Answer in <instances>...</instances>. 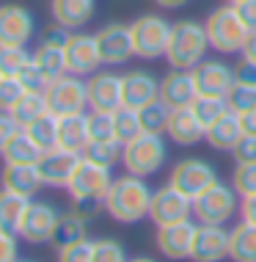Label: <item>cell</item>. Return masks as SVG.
Returning <instances> with one entry per match:
<instances>
[{
    "label": "cell",
    "mask_w": 256,
    "mask_h": 262,
    "mask_svg": "<svg viewBox=\"0 0 256 262\" xmlns=\"http://www.w3.org/2000/svg\"><path fill=\"white\" fill-rule=\"evenodd\" d=\"M152 196L154 190L146 185L144 177H135V174L116 177L108 196H105V212L119 224H138L149 218Z\"/></svg>",
    "instance_id": "cell-1"
},
{
    "label": "cell",
    "mask_w": 256,
    "mask_h": 262,
    "mask_svg": "<svg viewBox=\"0 0 256 262\" xmlns=\"http://www.w3.org/2000/svg\"><path fill=\"white\" fill-rule=\"evenodd\" d=\"M207 47H210V39L204 23L179 19V23H174V31H171L166 61L171 69H196L207 58Z\"/></svg>",
    "instance_id": "cell-2"
},
{
    "label": "cell",
    "mask_w": 256,
    "mask_h": 262,
    "mask_svg": "<svg viewBox=\"0 0 256 262\" xmlns=\"http://www.w3.org/2000/svg\"><path fill=\"white\" fill-rule=\"evenodd\" d=\"M204 28H207L210 47L215 53H223V55L243 53L245 41H248V36H251V28L240 19V14L231 3L218 6V9L207 17Z\"/></svg>",
    "instance_id": "cell-3"
},
{
    "label": "cell",
    "mask_w": 256,
    "mask_h": 262,
    "mask_svg": "<svg viewBox=\"0 0 256 262\" xmlns=\"http://www.w3.org/2000/svg\"><path fill=\"white\" fill-rule=\"evenodd\" d=\"M113 180H116V177L110 174L108 166H99V163L88 160L83 155L80 166L75 168L66 190H69V196H72V202L77 207H97V204H105V196H108Z\"/></svg>",
    "instance_id": "cell-4"
},
{
    "label": "cell",
    "mask_w": 256,
    "mask_h": 262,
    "mask_svg": "<svg viewBox=\"0 0 256 262\" xmlns=\"http://www.w3.org/2000/svg\"><path fill=\"white\" fill-rule=\"evenodd\" d=\"M130 31H132V47L138 58L144 61L166 58L174 23H168L162 14H141L130 23Z\"/></svg>",
    "instance_id": "cell-5"
},
{
    "label": "cell",
    "mask_w": 256,
    "mask_h": 262,
    "mask_svg": "<svg viewBox=\"0 0 256 262\" xmlns=\"http://www.w3.org/2000/svg\"><path fill=\"white\" fill-rule=\"evenodd\" d=\"M166 158H168L166 141H162V136H154V133H141L138 138L124 144V149H122V163H124L127 174L144 177V180L157 174Z\"/></svg>",
    "instance_id": "cell-6"
},
{
    "label": "cell",
    "mask_w": 256,
    "mask_h": 262,
    "mask_svg": "<svg viewBox=\"0 0 256 262\" xmlns=\"http://www.w3.org/2000/svg\"><path fill=\"white\" fill-rule=\"evenodd\" d=\"M237 190L229 182H215L207 193H201L193 199V215L198 224H229L234 215L240 212Z\"/></svg>",
    "instance_id": "cell-7"
},
{
    "label": "cell",
    "mask_w": 256,
    "mask_h": 262,
    "mask_svg": "<svg viewBox=\"0 0 256 262\" xmlns=\"http://www.w3.org/2000/svg\"><path fill=\"white\" fill-rule=\"evenodd\" d=\"M47 102L55 116H69V113H85L88 108V83L80 75H61L47 86Z\"/></svg>",
    "instance_id": "cell-8"
},
{
    "label": "cell",
    "mask_w": 256,
    "mask_h": 262,
    "mask_svg": "<svg viewBox=\"0 0 256 262\" xmlns=\"http://www.w3.org/2000/svg\"><path fill=\"white\" fill-rule=\"evenodd\" d=\"M218 180V171L215 166L201 158H184L179 160L174 168H171V177H168V185H174L176 190H182L188 199H198L201 193L215 185Z\"/></svg>",
    "instance_id": "cell-9"
},
{
    "label": "cell",
    "mask_w": 256,
    "mask_h": 262,
    "mask_svg": "<svg viewBox=\"0 0 256 262\" xmlns=\"http://www.w3.org/2000/svg\"><path fill=\"white\" fill-rule=\"evenodd\" d=\"M58 221H61V212L50 202H31L25 210L22 226H19V237L31 246H47L53 243Z\"/></svg>",
    "instance_id": "cell-10"
},
{
    "label": "cell",
    "mask_w": 256,
    "mask_h": 262,
    "mask_svg": "<svg viewBox=\"0 0 256 262\" xmlns=\"http://www.w3.org/2000/svg\"><path fill=\"white\" fill-rule=\"evenodd\" d=\"M36 33V19L31 9L19 3L0 6V47H28Z\"/></svg>",
    "instance_id": "cell-11"
},
{
    "label": "cell",
    "mask_w": 256,
    "mask_h": 262,
    "mask_svg": "<svg viewBox=\"0 0 256 262\" xmlns=\"http://www.w3.org/2000/svg\"><path fill=\"white\" fill-rule=\"evenodd\" d=\"M105 67H122L135 55L130 23H108L94 33Z\"/></svg>",
    "instance_id": "cell-12"
},
{
    "label": "cell",
    "mask_w": 256,
    "mask_h": 262,
    "mask_svg": "<svg viewBox=\"0 0 256 262\" xmlns=\"http://www.w3.org/2000/svg\"><path fill=\"white\" fill-rule=\"evenodd\" d=\"M193 215V199L176 190L174 185H162L154 190L152 196V207H149V218L154 221V226H168V224H179L188 221Z\"/></svg>",
    "instance_id": "cell-13"
},
{
    "label": "cell",
    "mask_w": 256,
    "mask_h": 262,
    "mask_svg": "<svg viewBox=\"0 0 256 262\" xmlns=\"http://www.w3.org/2000/svg\"><path fill=\"white\" fill-rule=\"evenodd\" d=\"M229 237L231 229L223 224H198L190 262H223L229 257Z\"/></svg>",
    "instance_id": "cell-14"
},
{
    "label": "cell",
    "mask_w": 256,
    "mask_h": 262,
    "mask_svg": "<svg viewBox=\"0 0 256 262\" xmlns=\"http://www.w3.org/2000/svg\"><path fill=\"white\" fill-rule=\"evenodd\" d=\"M85 83H88V108L91 111L116 113L124 105L122 75H116V72H94Z\"/></svg>",
    "instance_id": "cell-15"
},
{
    "label": "cell",
    "mask_w": 256,
    "mask_h": 262,
    "mask_svg": "<svg viewBox=\"0 0 256 262\" xmlns=\"http://www.w3.org/2000/svg\"><path fill=\"white\" fill-rule=\"evenodd\" d=\"M66 53V69L72 75H94L102 67V53H99L97 36H88V33H72L63 47Z\"/></svg>",
    "instance_id": "cell-16"
},
{
    "label": "cell",
    "mask_w": 256,
    "mask_h": 262,
    "mask_svg": "<svg viewBox=\"0 0 256 262\" xmlns=\"http://www.w3.org/2000/svg\"><path fill=\"white\" fill-rule=\"evenodd\" d=\"M190 72L196 77L198 94H207V97H226L229 89L237 83L234 67H229V63L220 61V58H204L196 69H190Z\"/></svg>",
    "instance_id": "cell-17"
},
{
    "label": "cell",
    "mask_w": 256,
    "mask_h": 262,
    "mask_svg": "<svg viewBox=\"0 0 256 262\" xmlns=\"http://www.w3.org/2000/svg\"><path fill=\"white\" fill-rule=\"evenodd\" d=\"M198 224L179 221V224H168V226H157V249L162 251L166 259L182 262L190 259V251H193V237H196Z\"/></svg>",
    "instance_id": "cell-18"
},
{
    "label": "cell",
    "mask_w": 256,
    "mask_h": 262,
    "mask_svg": "<svg viewBox=\"0 0 256 262\" xmlns=\"http://www.w3.org/2000/svg\"><path fill=\"white\" fill-rule=\"evenodd\" d=\"M80 160H83L80 152H69V149H63V146H55V149H47L41 155V160L36 166L41 171L44 185L66 188L69 180H72V174H75V168L80 166Z\"/></svg>",
    "instance_id": "cell-19"
},
{
    "label": "cell",
    "mask_w": 256,
    "mask_h": 262,
    "mask_svg": "<svg viewBox=\"0 0 256 262\" xmlns=\"http://www.w3.org/2000/svg\"><path fill=\"white\" fill-rule=\"evenodd\" d=\"M122 86H124L127 108L141 111L146 105H152L154 100H160V80L149 69H132V72L122 75Z\"/></svg>",
    "instance_id": "cell-20"
},
{
    "label": "cell",
    "mask_w": 256,
    "mask_h": 262,
    "mask_svg": "<svg viewBox=\"0 0 256 262\" xmlns=\"http://www.w3.org/2000/svg\"><path fill=\"white\" fill-rule=\"evenodd\" d=\"M198 97L196 77L190 69H171V72L160 80V100L174 108H190L193 100Z\"/></svg>",
    "instance_id": "cell-21"
},
{
    "label": "cell",
    "mask_w": 256,
    "mask_h": 262,
    "mask_svg": "<svg viewBox=\"0 0 256 262\" xmlns=\"http://www.w3.org/2000/svg\"><path fill=\"white\" fill-rule=\"evenodd\" d=\"M0 185L11 193H19L25 199H31L33 193H39L44 180L36 163H3V171H0Z\"/></svg>",
    "instance_id": "cell-22"
},
{
    "label": "cell",
    "mask_w": 256,
    "mask_h": 262,
    "mask_svg": "<svg viewBox=\"0 0 256 262\" xmlns=\"http://www.w3.org/2000/svg\"><path fill=\"white\" fill-rule=\"evenodd\" d=\"M94 0H50V14L55 25L66 31H80L94 19Z\"/></svg>",
    "instance_id": "cell-23"
},
{
    "label": "cell",
    "mask_w": 256,
    "mask_h": 262,
    "mask_svg": "<svg viewBox=\"0 0 256 262\" xmlns=\"http://www.w3.org/2000/svg\"><path fill=\"white\" fill-rule=\"evenodd\" d=\"M166 136L174 141V144H179V146H193V144H198V141L207 136V130H204V124L198 122L196 113L190 108H174L171 116H168Z\"/></svg>",
    "instance_id": "cell-24"
},
{
    "label": "cell",
    "mask_w": 256,
    "mask_h": 262,
    "mask_svg": "<svg viewBox=\"0 0 256 262\" xmlns=\"http://www.w3.org/2000/svg\"><path fill=\"white\" fill-rule=\"evenodd\" d=\"M91 144L88 136V113H69V116H58V146L69 152H85Z\"/></svg>",
    "instance_id": "cell-25"
},
{
    "label": "cell",
    "mask_w": 256,
    "mask_h": 262,
    "mask_svg": "<svg viewBox=\"0 0 256 262\" xmlns=\"http://www.w3.org/2000/svg\"><path fill=\"white\" fill-rule=\"evenodd\" d=\"M243 136H245V133H243V122H240V116L229 111V113H223V116L210 127L204 138H207V144L215 152H229L231 155V149L237 146V141Z\"/></svg>",
    "instance_id": "cell-26"
},
{
    "label": "cell",
    "mask_w": 256,
    "mask_h": 262,
    "mask_svg": "<svg viewBox=\"0 0 256 262\" xmlns=\"http://www.w3.org/2000/svg\"><path fill=\"white\" fill-rule=\"evenodd\" d=\"M85 237H88V212H85V207H75L69 212H61V221H58V229H55L53 243L66 246V243L85 240Z\"/></svg>",
    "instance_id": "cell-27"
},
{
    "label": "cell",
    "mask_w": 256,
    "mask_h": 262,
    "mask_svg": "<svg viewBox=\"0 0 256 262\" xmlns=\"http://www.w3.org/2000/svg\"><path fill=\"white\" fill-rule=\"evenodd\" d=\"M28 204H31V199L0 188V229L11 232V235H19V226H22Z\"/></svg>",
    "instance_id": "cell-28"
},
{
    "label": "cell",
    "mask_w": 256,
    "mask_h": 262,
    "mask_svg": "<svg viewBox=\"0 0 256 262\" xmlns=\"http://www.w3.org/2000/svg\"><path fill=\"white\" fill-rule=\"evenodd\" d=\"M229 259L231 262H256V226L240 221L229 237Z\"/></svg>",
    "instance_id": "cell-29"
},
{
    "label": "cell",
    "mask_w": 256,
    "mask_h": 262,
    "mask_svg": "<svg viewBox=\"0 0 256 262\" xmlns=\"http://www.w3.org/2000/svg\"><path fill=\"white\" fill-rule=\"evenodd\" d=\"M0 155H3V163H39L41 155H44V149H41L36 141L22 130L17 138L9 141V146H6Z\"/></svg>",
    "instance_id": "cell-30"
},
{
    "label": "cell",
    "mask_w": 256,
    "mask_h": 262,
    "mask_svg": "<svg viewBox=\"0 0 256 262\" xmlns=\"http://www.w3.org/2000/svg\"><path fill=\"white\" fill-rule=\"evenodd\" d=\"M33 61L39 63V69L50 77V83L55 80V77L66 75V53H63V47H55V45H41L36 47V53H33Z\"/></svg>",
    "instance_id": "cell-31"
},
{
    "label": "cell",
    "mask_w": 256,
    "mask_h": 262,
    "mask_svg": "<svg viewBox=\"0 0 256 262\" xmlns=\"http://www.w3.org/2000/svg\"><path fill=\"white\" fill-rule=\"evenodd\" d=\"M25 133L31 136L36 144L41 146V149H55L58 146V116H55L53 111L44 113L41 119H36V122H31L25 127Z\"/></svg>",
    "instance_id": "cell-32"
},
{
    "label": "cell",
    "mask_w": 256,
    "mask_h": 262,
    "mask_svg": "<svg viewBox=\"0 0 256 262\" xmlns=\"http://www.w3.org/2000/svg\"><path fill=\"white\" fill-rule=\"evenodd\" d=\"M14 116H17V122L28 127L31 122H36V119H41L44 113H50V102H47V94L44 91H28V94L19 100V105L11 111Z\"/></svg>",
    "instance_id": "cell-33"
},
{
    "label": "cell",
    "mask_w": 256,
    "mask_h": 262,
    "mask_svg": "<svg viewBox=\"0 0 256 262\" xmlns=\"http://www.w3.org/2000/svg\"><path fill=\"white\" fill-rule=\"evenodd\" d=\"M190 111L196 113V119L204 124V130H210L212 124L218 122L223 113H229V105H226V97H207V94H198Z\"/></svg>",
    "instance_id": "cell-34"
},
{
    "label": "cell",
    "mask_w": 256,
    "mask_h": 262,
    "mask_svg": "<svg viewBox=\"0 0 256 262\" xmlns=\"http://www.w3.org/2000/svg\"><path fill=\"white\" fill-rule=\"evenodd\" d=\"M138 113H141V127H144V133H154V136H162V133H166L171 108L162 100H154L152 105L141 108Z\"/></svg>",
    "instance_id": "cell-35"
},
{
    "label": "cell",
    "mask_w": 256,
    "mask_h": 262,
    "mask_svg": "<svg viewBox=\"0 0 256 262\" xmlns=\"http://www.w3.org/2000/svg\"><path fill=\"white\" fill-rule=\"evenodd\" d=\"M113 116H116V141H122V144H130L132 138H138L141 133H144V127H141V113L135 108L122 105Z\"/></svg>",
    "instance_id": "cell-36"
},
{
    "label": "cell",
    "mask_w": 256,
    "mask_h": 262,
    "mask_svg": "<svg viewBox=\"0 0 256 262\" xmlns=\"http://www.w3.org/2000/svg\"><path fill=\"white\" fill-rule=\"evenodd\" d=\"M226 105L231 113L243 116V113L256 108V83H234L226 94Z\"/></svg>",
    "instance_id": "cell-37"
},
{
    "label": "cell",
    "mask_w": 256,
    "mask_h": 262,
    "mask_svg": "<svg viewBox=\"0 0 256 262\" xmlns=\"http://www.w3.org/2000/svg\"><path fill=\"white\" fill-rule=\"evenodd\" d=\"M122 149H124V144L122 141H91L88 146H85V158L88 160H94L99 163V166H113L119 158H122Z\"/></svg>",
    "instance_id": "cell-38"
},
{
    "label": "cell",
    "mask_w": 256,
    "mask_h": 262,
    "mask_svg": "<svg viewBox=\"0 0 256 262\" xmlns=\"http://www.w3.org/2000/svg\"><path fill=\"white\" fill-rule=\"evenodd\" d=\"M88 136L91 141H116V116L105 111L88 113Z\"/></svg>",
    "instance_id": "cell-39"
},
{
    "label": "cell",
    "mask_w": 256,
    "mask_h": 262,
    "mask_svg": "<svg viewBox=\"0 0 256 262\" xmlns=\"http://www.w3.org/2000/svg\"><path fill=\"white\" fill-rule=\"evenodd\" d=\"M25 94H28V89L22 86V80H19L17 75H3L0 77V111L11 113Z\"/></svg>",
    "instance_id": "cell-40"
},
{
    "label": "cell",
    "mask_w": 256,
    "mask_h": 262,
    "mask_svg": "<svg viewBox=\"0 0 256 262\" xmlns=\"http://www.w3.org/2000/svg\"><path fill=\"white\" fill-rule=\"evenodd\" d=\"M31 58L28 47H0V75H19Z\"/></svg>",
    "instance_id": "cell-41"
},
{
    "label": "cell",
    "mask_w": 256,
    "mask_h": 262,
    "mask_svg": "<svg viewBox=\"0 0 256 262\" xmlns=\"http://www.w3.org/2000/svg\"><path fill=\"white\" fill-rule=\"evenodd\" d=\"M91 262H130V259H127V251L119 240L99 237L94 240V259Z\"/></svg>",
    "instance_id": "cell-42"
},
{
    "label": "cell",
    "mask_w": 256,
    "mask_h": 262,
    "mask_svg": "<svg viewBox=\"0 0 256 262\" xmlns=\"http://www.w3.org/2000/svg\"><path fill=\"white\" fill-rule=\"evenodd\" d=\"M94 259V240H75L58 246V262H91Z\"/></svg>",
    "instance_id": "cell-43"
},
{
    "label": "cell",
    "mask_w": 256,
    "mask_h": 262,
    "mask_svg": "<svg viewBox=\"0 0 256 262\" xmlns=\"http://www.w3.org/2000/svg\"><path fill=\"white\" fill-rule=\"evenodd\" d=\"M231 185L240 196L256 193V163H237L231 174Z\"/></svg>",
    "instance_id": "cell-44"
},
{
    "label": "cell",
    "mask_w": 256,
    "mask_h": 262,
    "mask_svg": "<svg viewBox=\"0 0 256 262\" xmlns=\"http://www.w3.org/2000/svg\"><path fill=\"white\" fill-rule=\"evenodd\" d=\"M17 77L22 80V86H25L28 91H47V86H50V77L41 72L39 63L33 61V58L25 63V69H22V72H19Z\"/></svg>",
    "instance_id": "cell-45"
},
{
    "label": "cell",
    "mask_w": 256,
    "mask_h": 262,
    "mask_svg": "<svg viewBox=\"0 0 256 262\" xmlns=\"http://www.w3.org/2000/svg\"><path fill=\"white\" fill-rule=\"evenodd\" d=\"M22 130H25V127L17 122V116H14V113L0 111V152H3L6 146H9V141L17 138Z\"/></svg>",
    "instance_id": "cell-46"
},
{
    "label": "cell",
    "mask_w": 256,
    "mask_h": 262,
    "mask_svg": "<svg viewBox=\"0 0 256 262\" xmlns=\"http://www.w3.org/2000/svg\"><path fill=\"white\" fill-rule=\"evenodd\" d=\"M234 163H256V136H243L231 149Z\"/></svg>",
    "instance_id": "cell-47"
},
{
    "label": "cell",
    "mask_w": 256,
    "mask_h": 262,
    "mask_svg": "<svg viewBox=\"0 0 256 262\" xmlns=\"http://www.w3.org/2000/svg\"><path fill=\"white\" fill-rule=\"evenodd\" d=\"M17 259V235L0 229V262H14Z\"/></svg>",
    "instance_id": "cell-48"
},
{
    "label": "cell",
    "mask_w": 256,
    "mask_h": 262,
    "mask_svg": "<svg viewBox=\"0 0 256 262\" xmlns=\"http://www.w3.org/2000/svg\"><path fill=\"white\" fill-rule=\"evenodd\" d=\"M234 9H237L240 19L251 28V31H256V0H243V3H234Z\"/></svg>",
    "instance_id": "cell-49"
},
{
    "label": "cell",
    "mask_w": 256,
    "mask_h": 262,
    "mask_svg": "<svg viewBox=\"0 0 256 262\" xmlns=\"http://www.w3.org/2000/svg\"><path fill=\"white\" fill-rule=\"evenodd\" d=\"M234 77H237V83H256V63L243 58L234 67Z\"/></svg>",
    "instance_id": "cell-50"
},
{
    "label": "cell",
    "mask_w": 256,
    "mask_h": 262,
    "mask_svg": "<svg viewBox=\"0 0 256 262\" xmlns=\"http://www.w3.org/2000/svg\"><path fill=\"white\" fill-rule=\"evenodd\" d=\"M240 215H243V221L256 226V193L243 196V202H240Z\"/></svg>",
    "instance_id": "cell-51"
},
{
    "label": "cell",
    "mask_w": 256,
    "mask_h": 262,
    "mask_svg": "<svg viewBox=\"0 0 256 262\" xmlns=\"http://www.w3.org/2000/svg\"><path fill=\"white\" fill-rule=\"evenodd\" d=\"M240 122H243V133H245V136H256V108L243 113V116H240Z\"/></svg>",
    "instance_id": "cell-52"
},
{
    "label": "cell",
    "mask_w": 256,
    "mask_h": 262,
    "mask_svg": "<svg viewBox=\"0 0 256 262\" xmlns=\"http://www.w3.org/2000/svg\"><path fill=\"white\" fill-rule=\"evenodd\" d=\"M243 58H248V61H253V63H256V31H251V36H248V41H245V47H243Z\"/></svg>",
    "instance_id": "cell-53"
},
{
    "label": "cell",
    "mask_w": 256,
    "mask_h": 262,
    "mask_svg": "<svg viewBox=\"0 0 256 262\" xmlns=\"http://www.w3.org/2000/svg\"><path fill=\"white\" fill-rule=\"evenodd\" d=\"M184 3L188 0H154V6H160V9H182Z\"/></svg>",
    "instance_id": "cell-54"
},
{
    "label": "cell",
    "mask_w": 256,
    "mask_h": 262,
    "mask_svg": "<svg viewBox=\"0 0 256 262\" xmlns=\"http://www.w3.org/2000/svg\"><path fill=\"white\" fill-rule=\"evenodd\" d=\"M130 262H157V259H152V257H135V259H130Z\"/></svg>",
    "instance_id": "cell-55"
},
{
    "label": "cell",
    "mask_w": 256,
    "mask_h": 262,
    "mask_svg": "<svg viewBox=\"0 0 256 262\" xmlns=\"http://www.w3.org/2000/svg\"><path fill=\"white\" fill-rule=\"evenodd\" d=\"M226 3H231V6H234V3H243V0H226Z\"/></svg>",
    "instance_id": "cell-56"
},
{
    "label": "cell",
    "mask_w": 256,
    "mask_h": 262,
    "mask_svg": "<svg viewBox=\"0 0 256 262\" xmlns=\"http://www.w3.org/2000/svg\"><path fill=\"white\" fill-rule=\"evenodd\" d=\"M14 262H33V259H14Z\"/></svg>",
    "instance_id": "cell-57"
},
{
    "label": "cell",
    "mask_w": 256,
    "mask_h": 262,
    "mask_svg": "<svg viewBox=\"0 0 256 262\" xmlns=\"http://www.w3.org/2000/svg\"><path fill=\"white\" fill-rule=\"evenodd\" d=\"M0 77H3V75H0Z\"/></svg>",
    "instance_id": "cell-58"
}]
</instances>
